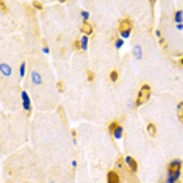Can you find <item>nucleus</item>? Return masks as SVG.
<instances>
[{"label":"nucleus","instance_id":"nucleus-1","mask_svg":"<svg viewBox=\"0 0 183 183\" xmlns=\"http://www.w3.org/2000/svg\"><path fill=\"white\" fill-rule=\"evenodd\" d=\"M150 97V86L149 85H142L141 89H139V94H138V99H136V106H141L142 103H146Z\"/></svg>","mask_w":183,"mask_h":183},{"label":"nucleus","instance_id":"nucleus-2","mask_svg":"<svg viewBox=\"0 0 183 183\" xmlns=\"http://www.w3.org/2000/svg\"><path fill=\"white\" fill-rule=\"evenodd\" d=\"M20 99H22V106H24V110H25L27 113H30V110H31V102H30L28 92H27V91H22V94H20Z\"/></svg>","mask_w":183,"mask_h":183},{"label":"nucleus","instance_id":"nucleus-3","mask_svg":"<svg viewBox=\"0 0 183 183\" xmlns=\"http://www.w3.org/2000/svg\"><path fill=\"white\" fill-rule=\"evenodd\" d=\"M182 167V161L180 160H174L167 164V174H174V172H179Z\"/></svg>","mask_w":183,"mask_h":183},{"label":"nucleus","instance_id":"nucleus-4","mask_svg":"<svg viewBox=\"0 0 183 183\" xmlns=\"http://www.w3.org/2000/svg\"><path fill=\"white\" fill-rule=\"evenodd\" d=\"M125 163L128 164V167H130L132 172H136L138 171V163H136V160H135L133 157H125Z\"/></svg>","mask_w":183,"mask_h":183},{"label":"nucleus","instance_id":"nucleus-5","mask_svg":"<svg viewBox=\"0 0 183 183\" xmlns=\"http://www.w3.org/2000/svg\"><path fill=\"white\" fill-rule=\"evenodd\" d=\"M180 171L179 172H174V174H167L166 179H164V183H177L179 179H180Z\"/></svg>","mask_w":183,"mask_h":183},{"label":"nucleus","instance_id":"nucleus-6","mask_svg":"<svg viewBox=\"0 0 183 183\" xmlns=\"http://www.w3.org/2000/svg\"><path fill=\"white\" fill-rule=\"evenodd\" d=\"M128 30H132V20L130 19H124V20H121V25H119V31H128Z\"/></svg>","mask_w":183,"mask_h":183},{"label":"nucleus","instance_id":"nucleus-7","mask_svg":"<svg viewBox=\"0 0 183 183\" xmlns=\"http://www.w3.org/2000/svg\"><path fill=\"white\" fill-rule=\"evenodd\" d=\"M106 180H108V183H121V182H119V175H118V172H114V171H110V172H108Z\"/></svg>","mask_w":183,"mask_h":183},{"label":"nucleus","instance_id":"nucleus-8","mask_svg":"<svg viewBox=\"0 0 183 183\" xmlns=\"http://www.w3.org/2000/svg\"><path fill=\"white\" fill-rule=\"evenodd\" d=\"M81 33H83L85 36H89L91 33H92V27H91V24L83 22V25H81Z\"/></svg>","mask_w":183,"mask_h":183},{"label":"nucleus","instance_id":"nucleus-9","mask_svg":"<svg viewBox=\"0 0 183 183\" xmlns=\"http://www.w3.org/2000/svg\"><path fill=\"white\" fill-rule=\"evenodd\" d=\"M31 81L35 85H41V83H42V77H41V74L36 72V71H33L31 72Z\"/></svg>","mask_w":183,"mask_h":183},{"label":"nucleus","instance_id":"nucleus-10","mask_svg":"<svg viewBox=\"0 0 183 183\" xmlns=\"http://www.w3.org/2000/svg\"><path fill=\"white\" fill-rule=\"evenodd\" d=\"M174 20H175V24H183V10H177L175 11V14H174Z\"/></svg>","mask_w":183,"mask_h":183},{"label":"nucleus","instance_id":"nucleus-11","mask_svg":"<svg viewBox=\"0 0 183 183\" xmlns=\"http://www.w3.org/2000/svg\"><path fill=\"white\" fill-rule=\"evenodd\" d=\"M0 72H2L3 75H11V67H8L6 63H2L0 64Z\"/></svg>","mask_w":183,"mask_h":183},{"label":"nucleus","instance_id":"nucleus-12","mask_svg":"<svg viewBox=\"0 0 183 183\" xmlns=\"http://www.w3.org/2000/svg\"><path fill=\"white\" fill-rule=\"evenodd\" d=\"M133 57L136 58L138 61L142 58V50H141V47H139V45H135V47H133Z\"/></svg>","mask_w":183,"mask_h":183},{"label":"nucleus","instance_id":"nucleus-13","mask_svg":"<svg viewBox=\"0 0 183 183\" xmlns=\"http://www.w3.org/2000/svg\"><path fill=\"white\" fill-rule=\"evenodd\" d=\"M113 135H114V138H116V139H121L122 135H124V127H122V125H118V128L113 132Z\"/></svg>","mask_w":183,"mask_h":183},{"label":"nucleus","instance_id":"nucleus-14","mask_svg":"<svg viewBox=\"0 0 183 183\" xmlns=\"http://www.w3.org/2000/svg\"><path fill=\"white\" fill-rule=\"evenodd\" d=\"M147 132L150 136H155V135H157V127H155V124H147Z\"/></svg>","mask_w":183,"mask_h":183},{"label":"nucleus","instance_id":"nucleus-15","mask_svg":"<svg viewBox=\"0 0 183 183\" xmlns=\"http://www.w3.org/2000/svg\"><path fill=\"white\" fill-rule=\"evenodd\" d=\"M86 47H88V36H81V39H80V49L81 50H86Z\"/></svg>","mask_w":183,"mask_h":183},{"label":"nucleus","instance_id":"nucleus-16","mask_svg":"<svg viewBox=\"0 0 183 183\" xmlns=\"http://www.w3.org/2000/svg\"><path fill=\"white\" fill-rule=\"evenodd\" d=\"M116 128H118V122H110V124H108V132L110 133H113Z\"/></svg>","mask_w":183,"mask_h":183},{"label":"nucleus","instance_id":"nucleus-17","mask_svg":"<svg viewBox=\"0 0 183 183\" xmlns=\"http://www.w3.org/2000/svg\"><path fill=\"white\" fill-rule=\"evenodd\" d=\"M19 75L24 77L25 75V63H20V67H19Z\"/></svg>","mask_w":183,"mask_h":183},{"label":"nucleus","instance_id":"nucleus-18","mask_svg":"<svg viewBox=\"0 0 183 183\" xmlns=\"http://www.w3.org/2000/svg\"><path fill=\"white\" fill-rule=\"evenodd\" d=\"M114 45H116V49H121V47L124 45V39H122V38L116 39V42H114Z\"/></svg>","mask_w":183,"mask_h":183},{"label":"nucleus","instance_id":"nucleus-19","mask_svg":"<svg viewBox=\"0 0 183 183\" xmlns=\"http://www.w3.org/2000/svg\"><path fill=\"white\" fill-rule=\"evenodd\" d=\"M81 17L85 19V22H88V19H89V13L83 10V11H81Z\"/></svg>","mask_w":183,"mask_h":183},{"label":"nucleus","instance_id":"nucleus-20","mask_svg":"<svg viewBox=\"0 0 183 183\" xmlns=\"http://www.w3.org/2000/svg\"><path fill=\"white\" fill-rule=\"evenodd\" d=\"M110 78H111V81H116V80H118V72L113 71V72L110 74Z\"/></svg>","mask_w":183,"mask_h":183},{"label":"nucleus","instance_id":"nucleus-21","mask_svg":"<svg viewBox=\"0 0 183 183\" xmlns=\"http://www.w3.org/2000/svg\"><path fill=\"white\" fill-rule=\"evenodd\" d=\"M33 6L38 8V10H41V8H42V3H41V2H35V3H33Z\"/></svg>","mask_w":183,"mask_h":183},{"label":"nucleus","instance_id":"nucleus-22","mask_svg":"<svg viewBox=\"0 0 183 183\" xmlns=\"http://www.w3.org/2000/svg\"><path fill=\"white\" fill-rule=\"evenodd\" d=\"M179 110H180V111H179V113H183V102H182V103H180V105H179Z\"/></svg>","mask_w":183,"mask_h":183},{"label":"nucleus","instance_id":"nucleus-23","mask_svg":"<svg viewBox=\"0 0 183 183\" xmlns=\"http://www.w3.org/2000/svg\"><path fill=\"white\" fill-rule=\"evenodd\" d=\"M179 119L182 121V124H183V113H179Z\"/></svg>","mask_w":183,"mask_h":183},{"label":"nucleus","instance_id":"nucleus-24","mask_svg":"<svg viewBox=\"0 0 183 183\" xmlns=\"http://www.w3.org/2000/svg\"><path fill=\"white\" fill-rule=\"evenodd\" d=\"M177 30H183V24H179L177 25Z\"/></svg>","mask_w":183,"mask_h":183},{"label":"nucleus","instance_id":"nucleus-25","mask_svg":"<svg viewBox=\"0 0 183 183\" xmlns=\"http://www.w3.org/2000/svg\"><path fill=\"white\" fill-rule=\"evenodd\" d=\"M180 64H182V66H183V58H182V60H180Z\"/></svg>","mask_w":183,"mask_h":183},{"label":"nucleus","instance_id":"nucleus-26","mask_svg":"<svg viewBox=\"0 0 183 183\" xmlns=\"http://www.w3.org/2000/svg\"><path fill=\"white\" fill-rule=\"evenodd\" d=\"M50 183H55V182H50Z\"/></svg>","mask_w":183,"mask_h":183}]
</instances>
